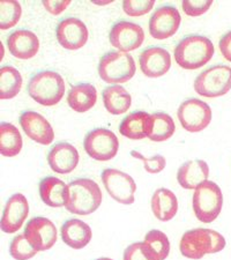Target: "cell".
Here are the masks:
<instances>
[{
  "instance_id": "6da1fadb",
  "label": "cell",
  "mask_w": 231,
  "mask_h": 260,
  "mask_svg": "<svg viewBox=\"0 0 231 260\" xmlns=\"http://www.w3.org/2000/svg\"><path fill=\"white\" fill-rule=\"evenodd\" d=\"M225 243L224 237L215 230L196 228L184 233L179 249L184 257L199 260L205 254L220 252L225 247Z\"/></svg>"
},
{
  "instance_id": "1f68e13d",
  "label": "cell",
  "mask_w": 231,
  "mask_h": 260,
  "mask_svg": "<svg viewBox=\"0 0 231 260\" xmlns=\"http://www.w3.org/2000/svg\"><path fill=\"white\" fill-rule=\"evenodd\" d=\"M10 253L15 260H29L37 254V251L24 236V234L18 235L11 242Z\"/></svg>"
},
{
  "instance_id": "9c48e42d",
  "label": "cell",
  "mask_w": 231,
  "mask_h": 260,
  "mask_svg": "<svg viewBox=\"0 0 231 260\" xmlns=\"http://www.w3.org/2000/svg\"><path fill=\"white\" fill-rule=\"evenodd\" d=\"M101 178L109 196L117 203L123 205H132L134 203L137 184L131 176L120 170L108 168L102 171Z\"/></svg>"
},
{
  "instance_id": "277c9868",
  "label": "cell",
  "mask_w": 231,
  "mask_h": 260,
  "mask_svg": "<svg viewBox=\"0 0 231 260\" xmlns=\"http://www.w3.org/2000/svg\"><path fill=\"white\" fill-rule=\"evenodd\" d=\"M28 94L42 106H56L65 94L64 79L53 71H42L29 80Z\"/></svg>"
},
{
  "instance_id": "ac0fdd59",
  "label": "cell",
  "mask_w": 231,
  "mask_h": 260,
  "mask_svg": "<svg viewBox=\"0 0 231 260\" xmlns=\"http://www.w3.org/2000/svg\"><path fill=\"white\" fill-rule=\"evenodd\" d=\"M79 152L70 142H58L48 153V163L57 174H70L79 165Z\"/></svg>"
},
{
  "instance_id": "3957f363",
  "label": "cell",
  "mask_w": 231,
  "mask_h": 260,
  "mask_svg": "<svg viewBox=\"0 0 231 260\" xmlns=\"http://www.w3.org/2000/svg\"><path fill=\"white\" fill-rule=\"evenodd\" d=\"M175 59L185 70H198L212 59L214 45L205 36H186L175 48Z\"/></svg>"
},
{
  "instance_id": "f1b7e54d",
  "label": "cell",
  "mask_w": 231,
  "mask_h": 260,
  "mask_svg": "<svg viewBox=\"0 0 231 260\" xmlns=\"http://www.w3.org/2000/svg\"><path fill=\"white\" fill-rule=\"evenodd\" d=\"M153 127L148 138L155 142L167 141L174 136L176 131L175 121L170 115L166 112H155L152 115Z\"/></svg>"
},
{
  "instance_id": "74e56055",
  "label": "cell",
  "mask_w": 231,
  "mask_h": 260,
  "mask_svg": "<svg viewBox=\"0 0 231 260\" xmlns=\"http://www.w3.org/2000/svg\"><path fill=\"white\" fill-rule=\"evenodd\" d=\"M218 48H220V51L226 60L231 61V30L224 34L223 36L221 37L220 43H218Z\"/></svg>"
},
{
  "instance_id": "7402d4cb",
  "label": "cell",
  "mask_w": 231,
  "mask_h": 260,
  "mask_svg": "<svg viewBox=\"0 0 231 260\" xmlns=\"http://www.w3.org/2000/svg\"><path fill=\"white\" fill-rule=\"evenodd\" d=\"M60 236L62 242L72 249L79 250L89 244L91 241V229L81 220L71 219L61 225Z\"/></svg>"
},
{
  "instance_id": "484cf974",
  "label": "cell",
  "mask_w": 231,
  "mask_h": 260,
  "mask_svg": "<svg viewBox=\"0 0 231 260\" xmlns=\"http://www.w3.org/2000/svg\"><path fill=\"white\" fill-rule=\"evenodd\" d=\"M103 103L107 111L111 115H123L128 110L132 98L123 86L113 85L107 87L102 93Z\"/></svg>"
},
{
  "instance_id": "52a82bcc",
  "label": "cell",
  "mask_w": 231,
  "mask_h": 260,
  "mask_svg": "<svg viewBox=\"0 0 231 260\" xmlns=\"http://www.w3.org/2000/svg\"><path fill=\"white\" fill-rule=\"evenodd\" d=\"M194 89L204 98H220L231 89V67L214 65L196 77Z\"/></svg>"
},
{
  "instance_id": "4316f807",
  "label": "cell",
  "mask_w": 231,
  "mask_h": 260,
  "mask_svg": "<svg viewBox=\"0 0 231 260\" xmlns=\"http://www.w3.org/2000/svg\"><path fill=\"white\" fill-rule=\"evenodd\" d=\"M22 137L13 124L4 121L0 125V153L5 157L16 156L22 149Z\"/></svg>"
},
{
  "instance_id": "ba28073f",
  "label": "cell",
  "mask_w": 231,
  "mask_h": 260,
  "mask_svg": "<svg viewBox=\"0 0 231 260\" xmlns=\"http://www.w3.org/2000/svg\"><path fill=\"white\" fill-rule=\"evenodd\" d=\"M83 148L96 161H109L118 153L119 140L110 129L100 127L87 133L83 140Z\"/></svg>"
},
{
  "instance_id": "d4e9b609",
  "label": "cell",
  "mask_w": 231,
  "mask_h": 260,
  "mask_svg": "<svg viewBox=\"0 0 231 260\" xmlns=\"http://www.w3.org/2000/svg\"><path fill=\"white\" fill-rule=\"evenodd\" d=\"M97 91L90 83H79L71 87L67 95V103L74 111L83 114L95 106Z\"/></svg>"
},
{
  "instance_id": "f546056e",
  "label": "cell",
  "mask_w": 231,
  "mask_h": 260,
  "mask_svg": "<svg viewBox=\"0 0 231 260\" xmlns=\"http://www.w3.org/2000/svg\"><path fill=\"white\" fill-rule=\"evenodd\" d=\"M144 244L150 255L157 260H164L170 252V242L164 233L161 230H150L147 233Z\"/></svg>"
},
{
  "instance_id": "ffe728a7",
  "label": "cell",
  "mask_w": 231,
  "mask_h": 260,
  "mask_svg": "<svg viewBox=\"0 0 231 260\" xmlns=\"http://www.w3.org/2000/svg\"><path fill=\"white\" fill-rule=\"evenodd\" d=\"M153 127L152 116L145 111H136L121 120L119 132L131 140H141L148 137Z\"/></svg>"
},
{
  "instance_id": "d590c367",
  "label": "cell",
  "mask_w": 231,
  "mask_h": 260,
  "mask_svg": "<svg viewBox=\"0 0 231 260\" xmlns=\"http://www.w3.org/2000/svg\"><path fill=\"white\" fill-rule=\"evenodd\" d=\"M124 260H157L146 250L144 242H136L124 251Z\"/></svg>"
},
{
  "instance_id": "e575fe53",
  "label": "cell",
  "mask_w": 231,
  "mask_h": 260,
  "mask_svg": "<svg viewBox=\"0 0 231 260\" xmlns=\"http://www.w3.org/2000/svg\"><path fill=\"white\" fill-rule=\"evenodd\" d=\"M212 0H185L182 3L184 13L190 16H199L205 14L211 8Z\"/></svg>"
},
{
  "instance_id": "44dd1931",
  "label": "cell",
  "mask_w": 231,
  "mask_h": 260,
  "mask_svg": "<svg viewBox=\"0 0 231 260\" xmlns=\"http://www.w3.org/2000/svg\"><path fill=\"white\" fill-rule=\"evenodd\" d=\"M209 176L208 165L204 160H191L185 162L179 168L177 173V180L179 185L186 190H193L200 186L207 180Z\"/></svg>"
},
{
  "instance_id": "8992f818",
  "label": "cell",
  "mask_w": 231,
  "mask_h": 260,
  "mask_svg": "<svg viewBox=\"0 0 231 260\" xmlns=\"http://www.w3.org/2000/svg\"><path fill=\"white\" fill-rule=\"evenodd\" d=\"M137 67L129 53L110 51L101 58L98 75L107 83H124L131 80Z\"/></svg>"
},
{
  "instance_id": "7a4b0ae2",
  "label": "cell",
  "mask_w": 231,
  "mask_h": 260,
  "mask_svg": "<svg viewBox=\"0 0 231 260\" xmlns=\"http://www.w3.org/2000/svg\"><path fill=\"white\" fill-rule=\"evenodd\" d=\"M102 191L97 183L89 178H79L69 184L65 208L77 215H89L101 206Z\"/></svg>"
},
{
  "instance_id": "d6a6232c",
  "label": "cell",
  "mask_w": 231,
  "mask_h": 260,
  "mask_svg": "<svg viewBox=\"0 0 231 260\" xmlns=\"http://www.w3.org/2000/svg\"><path fill=\"white\" fill-rule=\"evenodd\" d=\"M154 5V0H125L123 2V10L129 16H141L149 13Z\"/></svg>"
},
{
  "instance_id": "5b68a950",
  "label": "cell",
  "mask_w": 231,
  "mask_h": 260,
  "mask_svg": "<svg viewBox=\"0 0 231 260\" xmlns=\"http://www.w3.org/2000/svg\"><path fill=\"white\" fill-rule=\"evenodd\" d=\"M223 206V194L216 183L206 180L193 194V211L203 223H212L217 219Z\"/></svg>"
},
{
  "instance_id": "603a6c76",
  "label": "cell",
  "mask_w": 231,
  "mask_h": 260,
  "mask_svg": "<svg viewBox=\"0 0 231 260\" xmlns=\"http://www.w3.org/2000/svg\"><path fill=\"white\" fill-rule=\"evenodd\" d=\"M40 196L49 207H64L69 196V185L56 177H45L40 182Z\"/></svg>"
},
{
  "instance_id": "30bf717a",
  "label": "cell",
  "mask_w": 231,
  "mask_h": 260,
  "mask_svg": "<svg viewBox=\"0 0 231 260\" xmlns=\"http://www.w3.org/2000/svg\"><path fill=\"white\" fill-rule=\"evenodd\" d=\"M178 119L187 132H201L212 120V109L199 99H188L180 104L177 112Z\"/></svg>"
},
{
  "instance_id": "4dcf8cb0",
  "label": "cell",
  "mask_w": 231,
  "mask_h": 260,
  "mask_svg": "<svg viewBox=\"0 0 231 260\" xmlns=\"http://www.w3.org/2000/svg\"><path fill=\"white\" fill-rule=\"evenodd\" d=\"M22 14V7L19 2L13 0H3L0 2V28L7 30L14 27L19 22Z\"/></svg>"
},
{
  "instance_id": "e0dca14e",
  "label": "cell",
  "mask_w": 231,
  "mask_h": 260,
  "mask_svg": "<svg viewBox=\"0 0 231 260\" xmlns=\"http://www.w3.org/2000/svg\"><path fill=\"white\" fill-rule=\"evenodd\" d=\"M141 72L148 78H159L164 75L171 66V56L168 50L159 47H150L144 50L139 57Z\"/></svg>"
},
{
  "instance_id": "f35d334b",
  "label": "cell",
  "mask_w": 231,
  "mask_h": 260,
  "mask_svg": "<svg viewBox=\"0 0 231 260\" xmlns=\"http://www.w3.org/2000/svg\"><path fill=\"white\" fill-rule=\"evenodd\" d=\"M96 260H112V259H110V258H106V257H103V258H98V259H96Z\"/></svg>"
},
{
  "instance_id": "9a60e30c",
  "label": "cell",
  "mask_w": 231,
  "mask_h": 260,
  "mask_svg": "<svg viewBox=\"0 0 231 260\" xmlns=\"http://www.w3.org/2000/svg\"><path fill=\"white\" fill-rule=\"evenodd\" d=\"M29 214L27 198L21 193H15L8 198L2 216V230L6 234H14L22 227Z\"/></svg>"
},
{
  "instance_id": "7c38bea8",
  "label": "cell",
  "mask_w": 231,
  "mask_h": 260,
  "mask_svg": "<svg viewBox=\"0 0 231 260\" xmlns=\"http://www.w3.org/2000/svg\"><path fill=\"white\" fill-rule=\"evenodd\" d=\"M23 234L37 252L50 250L57 241L56 225L51 220L42 216L29 220Z\"/></svg>"
},
{
  "instance_id": "8d00e7d4",
  "label": "cell",
  "mask_w": 231,
  "mask_h": 260,
  "mask_svg": "<svg viewBox=\"0 0 231 260\" xmlns=\"http://www.w3.org/2000/svg\"><path fill=\"white\" fill-rule=\"evenodd\" d=\"M42 4H43L45 10L48 11L50 14L59 15L66 10L67 6H70L71 2L70 0H64V2H50V0H45V2Z\"/></svg>"
},
{
  "instance_id": "cb8c5ba5",
  "label": "cell",
  "mask_w": 231,
  "mask_h": 260,
  "mask_svg": "<svg viewBox=\"0 0 231 260\" xmlns=\"http://www.w3.org/2000/svg\"><path fill=\"white\" fill-rule=\"evenodd\" d=\"M152 211L156 219L167 222L175 217L178 211V200L168 188H158L152 197Z\"/></svg>"
},
{
  "instance_id": "2e32d148",
  "label": "cell",
  "mask_w": 231,
  "mask_h": 260,
  "mask_svg": "<svg viewBox=\"0 0 231 260\" xmlns=\"http://www.w3.org/2000/svg\"><path fill=\"white\" fill-rule=\"evenodd\" d=\"M21 127L24 133L37 144L48 146L54 139V132L51 124L43 116L35 111H24L19 118Z\"/></svg>"
},
{
  "instance_id": "836d02e7",
  "label": "cell",
  "mask_w": 231,
  "mask_h": 260,
  "mask_svg": "<svg viewBox=\"0 0 231 260\" xmlns=\"http://www.w3.org/2000/svg\"><path fill=\"white\" fill-rule=\"evenodd\" d=\"M131 155L134 158H138L145 163V169L147 173L149 174H158L164 169L167 166V161L166 157L162 156V155H155L154 157L148 158L144 156V155L140 154L139 152H136V150H132Z\"/></svg>"
},
{
  "instance_id": "d6986e66",
  "label": "cell",
  "mask_w": 231,
  "mask_h": 260,
  "mask_svg": "<svg viewBox=\"0 0 231 260\" xmlns=\"http://www.w3.org/2000/svg\"><path fill=\"white\" fill-rule=\"evenodd\" d=\"M7 48L18 59H30L40 50V40L28 29H16L7 37Z\"/></svg>"
},
{
  "instance_id": "4fadbf2b",
  "label": "cell",
  "mask_w": 231,
  "mask_h": 260,
  "mask_svg": "<svg viewBox=\"0 0 231 260\" xmlns=\"http://www.w3.org/2000/svg\"><path fill=\"white\" fill-rule=\"evenodd\" d=\"M182 22L179 11L174 6H161L149 20V34L155 40H167L177 32Z\"/></svg>"
},
{
  "instance_id": "83f0119b",
  "label": "cell",
  "mask_w": 231,
  "mask_h": 260,
  "mask_svg": "<svg viewBox=\"0 0 231 260\" xmlns=\"http://www.w3.org/2000/svg\"><path fill=\"white\" fill-rule=\"evenodd\" d=\"M22 87V77L12 66H3L0 69V99L11 100L20 93Z\"/></svg>"
},
{
  "instance_id": "8fae6325",
  "label": "cell",
  "mask_w": 231,
  "mask_h": 260,
  "mask_svg": "<svg viewBox=\"0 0 231 260\" xmlns=\"http://www.w3.org/2000/svg\"><path fill=\"white\" fill-rule=\"evenodd\" d=\"M112 47L120 52L127 53L141 47L145 41V31L139 24L129 21H119L115 23L109 34Z\"/></svg>"
},
{
  "instance_id": "5bb4252c",
  "label": "cell",
  "mask_w": 231,
  "mask_h": 260,
  "mask_svg": "<svg viewBox=\"0 0 231 260\" xmlns=\"http://www.w3.org/2000/svg\"><path fill=\"white\" fill-rule=\"evenodd\" d=\"M57 41L67 50L81 49L87 43L89 32L81 20L77 18L62 19L56 29Z\"/></svg>"
}]
</instances>
